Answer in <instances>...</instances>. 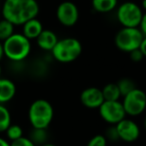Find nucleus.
<instances>
[{
  "label": "nucleus",
  "instance_id": "f8f14e48",
  "mask_svg": "<svg viewBox=\"0 0 146 146\" xmlns=\"http://www.w3.org/2000/svg\"><path fill=\"white\" fill-rule=\"evenodd\" d=\"M58 40L59 39L57 38V35L49 29H43L40 35L36 38V42L39 48L44 51H50V52L54 48Z\"/></svg>",
  "mask_w": 146,
  "mask_h": 146
},
{
  "label": "nucleus",
  "instance_id": "9b49d317",
  "mask_svg": "<svg viewBox=\"0 0 146 146\" xmlns=\"http://www.w3.org/2000/svg\"><path fill=\"white\" fill-rule=\"evenodd\" d=\"M80 101L85 107L96 109L102 105L104 100L102 90L97 87H88L80 94Z\"/></svg>",
  "mask_w": 146,
  "mask_h": 146
},
{
  "label": "nucleus",
  "instance_id": "a878e982",
  "mask_svg": "<svg viewBox=\"0 0 146 146\" xmlns=\"http://www.w3.org/2000/svg\"><path fill=\"white\" fill-rule=\"evenodd\" d=\"M139 29L141 30L142 34H143L144 36H146V12L143 13V16H142L141 22H140V25H139Z\"/></svg>",
  "mask_w": 146,
  "mask_h": 146
},
{
  "label": "nucleus",
  "instance_id": "2eb2a0df",
  "mask_svg": "<svg viewBox=\"0 0 146 146\" xmlns=\"http://www.w3.org/2000/svg\"><path fill=\"white\" fill-rule=\"evenodd\" d=\"M118 0H92V7L99 13H108L116 8Z\"/></svg>",
  "mask_w": 146,
  "mask_h": 146
},
{
  "label": "nucleus",
  "instance_id": "1a4fd4ad",
  "mask_svg": "<svg viewBox=\"0 0 146 146\" xmlns=\"http://www.w3.org/2000/svg\"><path fill=\"white\" fill-rule=\"evenodd\" d=\"M56 17L58 21L65 27L75 25L79 18V10L75 3L64 1L58 5L56 9Z\"/></svg>",
  "mask_w": 146,
  "mask_h": 146
},
{
  "label": "nucleus",
  "instance_id": "473e14b6",
  "mask_svg": "<svg viewBox=\"0 0 146 146\" xmlns=\"http://www.w3.org/2000/svg\"><path fill=\"white\" fill-rule=\"evenodd\" d=\"M1 74H2V68H1V65H0V78H1Z\"/></svg>",
  "mask_w": 146,
  "mask_h": 146
},
{
  "label": "nucleus",
  "instance_id": "7c9ffc66",
  "mask_svg": "<svg viewBox=\"0 0 146 146\" xmlns=\"http://www.w3.org/2000/svg\"><path fill=\"white\" fill-rule=\"evenodd\" d=\"M41 146H56L55 144H53V143H49V142H46V143H44L43 145H41Z\"/></svg>",
  "mask_w": 146,
  "mask_h": 146
},
{
  "label": "nucleus",
  "instance_id": "f257e3e1",
  "mask_svg": "<svg viewBox=\"0 0 146 146\" xmlns=\"http://www.w3.org/2000/svg\"><path fill=\"white\" fill-rule=\"evenodd\" d=\"M38 13L39 5L36 0H5L1 9L3 18L14 26L36 18Z\"/></svg>",
  "mask_w": 146,
  "mask_h": 146
},
{
  "label": "nucleus",
  "instance_id": "0eeeda50",
  "mask_svg": "<svg viewBox=\"0 0 146 146\" xmlns=\"http://www.w3.org/2000/svg\"><path fill=\"white\" fill-rule=\"evenodd\" d=\"M122 105L126 115L138 116L146 109V93L139 88H135L123 97Z\"/></svg>",
  "mask_w": 146,
  "mask_h": 146
},
{
  "label": "nucleus",
  "instance_id": "a211bd4d",
  "mask_svg": "<svg viewBox=\"0 0 146 146\" xmlns=\"http://www.w3.org/2000/svg\"><path fill=\"white\" fill-rule=\"evenodd\" d=\"M11 124V114L6 106L0 104V132H5Z\"/></svg>",
  "mask_w": 146,
  "mask_h": 146
},
{
  "label": "nucleus",
  "instance_id": "ddd939ff",
  "mask_svg": "<svg viewBox=\"0 0 146 146\" xmlns=\"http://www.w3.org/2000/svg\"><path fill=\"white\" fill-rule=\"evenodd\" d=\"M16 94L15 83L7 78H0V104L11 101Z\"/></svg>",
  "mask_w": 146,
  "mask_h": 146
},
{
  "label": "nucleus",
  "instance_id": "39448f33",
  "mask_svg": "<svg viewBox=\"0 0 146 146\" xmlns=\"http://www.w3.org/2000/svg\"><path fill=\"white\" fill-rule=\"evenodd\" d=\"M144 35L139 27H123L115 36V45L119 50L131 52L139 48Z\"/></svg>",
  "mask_w": 146,
  "mask_h": 146
},
{
  "label": "nucleus",
  "instance_id": "f3484780",
  "mask_svg": "<svg viewBox=\"0 0 146 146\" xmlns=\"http://www.w3.org/2000/svg\"><path fill=\"white\" fill-rule=\"evenodd\" d=\"M29 139L35 144V145H43L48 140V133L46 129L43 128H33L29 134Z\"/></svg>",
  "mask_w": 146,
  "mask_h": 146
},
{
  "label": "nucleus",
  "instance_id": "c756f323",
  "mask_svg": "<svg viewBox=\"0 0 146 146\" xmlns=\"http://www.w3.org/2000/svg\"><path fill=\"white\" fill-rule=\"evenodd\" d=\"M142 8L146 11V0H142Z\"/></svg>",
  "mask_w": 146,
  "mask_h": 146
},
{
  "label": "nucleus",
  "instance_id": "6e6552de",
  "mask_svg": "<svg viewBox=\"0 0 146 146\" xmlns=\"http://www.w3.org/2000/svg\"><path fill=\"white\" fill-rule=\"evenodd\" d=\"M99 114L101 118L110 125H116L125 118V110L122 102L117 101H104L99 108Z\"/></svg>",
  "mask_w": 146,
  "mask_h": 146
},
{
  "label": "nucleus",
  "instance_id": "4be33fe9",
  "mask_svg": "<svg viewBox=\"0 0 146 146\" xmlns=\"http://www.w3.org/2000/svg\"><path fill=\"white\" fill-rule=\"evenodd\" d=\"M87 146H107V139L104 135L98 134L91 138L88 141Z\"/></svg>",
  "mask_w": 146,
  "mask_h": 146
},
{
  "label": "nucleus",
  "instance_id": "4468645a",
  "mask_svg": "<svg viewBox=\"0 0 146 146\" xmlns=\"http://www.w3.org/2000/svg\"><path fill=\"white\" fill-rule=\"evenodd\" d=\"M43 31V25L37 18L28 20L22 25V34L29 40L36 39Z\"/></svg>",
  "mask_w": 146,
  "mask_h": 146
},
{
  "label": "nucleus",
  "instance_id": "f03ea898",
  "mask_svg": "<svg viewBox=\"0 0 146 146\" xmlns=\"http://www.w3.org/2000/svg\"><path fill=\"white\" fill-rule=\"evenodd\" d=\"M3 53L13 62H21L31 52V42L22 33H14L2 42Z\"/></svg>",
  "mask_w": 146,
  "mask_h": 146
},
{
  "label": "nucleus",
  "instance_id": "dca6fc26",
  "mask_svg": "<svg viewBox=\"0 0 146 146\" xmlns=\"http://www.w3.org/2000/svg\"><path fill=\"white\" fill-rule=\"evenodd\" d=\"M101 90L105 101H117L121 97L117 83H109L104 86Z\"/></svg>",
  "mask_w": 146,
  "mask_h": 146
},
{
  "label": "nucleus",
  "instance_id": "9d476101",
  "mask_svg": "<svg viewBox=\"0 0 146 146\" xmlns=\"http://www.w3.org/2000/svg\"><path fill=\"white\" fill-rule=\"evenodd\" d=\"M119 139L125 142H134L139 138L140 129L134 121L130 119H125L116 124Z\"/></svg>",
  "mask_w": 146,
  "mask_h": 146
},
{
  "label": "nucleus",
  "instance_id": "6ab92c4d",
  "mask_svg": "<svg viewBox=\"0 0 146 146\" xmlns=\"http://www.w3.org/2000/svg\"><path fill=\"white\" fill-rule=\"evenodd\" d=\"M14 34V25L6 19L0 20V41H5Z\"/></svg>",
  "mask_w": 146,
  "mask_h": 146
},
{
  "label": "nucleus",
  "instance_id": "7ed1b4c3",
  "mask_svg": "<svg viewBox=\"0 0 146 146\" xmlns=\"http://www.w3.org/2000/svg\"><path fill=\"white\" fill-rule=\"evenodd\" d=\"M54 109L49 101L45 99H37L30 105L28 110V118L33 128L47 129L52 122Z\"/></svg>",
  "mask_w": 146,
  "mask_h": 146
},
{
  "label": "nucleus",
  "instance_id": "2f4dec72",
  "mask_svg": "<svg viewBox=\"0 0 146 146\" xmlns=\"http://www.w3.org/2000/svg\"><path fill=\"white\" fill-rule=\"evenodd\" d=\"M144 128L146 129V116H145V118H144Z\"/></svg>",
  "mask_w": 146,
  "mask_h": 146
},
{
  "label": "nucleus",
  "instance_id": "423d86ee",
  "mask_svg": "<svg viewBox=\"0 0 146 146\" xmlns=\"http://www.w3.org/2000/svg\"><path fill=\"white\" fill-rule=\"evenodd\" d=\"M116 16L123 27H139L143 12L136 3L127 1L121 4L117 9Z\"/></svg>",
  "mask_w": 146,
  "mask_h": 146
},
{
  "label": "nucleus",
  "instance_id": "5701e85b",
  "mask_svg": "<svg viewBox=\"0 0 146 146\" xmlns=\"http://www.w3.org/2000/svg\"><path fill=\"white\" fill-rule=\"evenodd\" d=\"M105 138L107 139V141H117L119 140V135H118V131L117 128H116V125H110L109 127L107 128V130L105 131V134H104Z\"/></svg>",
  "mask_w": 146,
  "mask_h": 146
},
{
  "label": "nucleus",
  "instance_id": "412c9836",
  "mask_svg": "<svg viewBox=\"0 0 146 146\" xmlns=\"http://www.w3.org/2000/svg\"><path fill=\"white\" fill-rule=\"evenodd\" d=\"M5 133H6V136L9 140L14 141V140H17L20 137H22L23 130L21 126L17 125V124H10V126L6 129Z\"/></svg>",
  "mask_w": 146,
  "mask_h": 146
},
{
  "label": "nucleus",
  "instance_id": "393cba45",
  "mask_svg": "<svg viewBox=\"0 0 146 146\" xmlns=\"http://www.w3.org/2000/svg\"><path fill=\"white\" fill-rule=\"evenodd\" d=\"M129 54L131 60L134 61V62H139V61H141L144 58V55L142 53V51L140 50V48H137L135 50L131 51V52H129Z\"/></svg>",
  "mask_w": 146,
  "mask_h": 146
},
{
  "label": "nucleus",
  "instance_id": "cd10ccee",
  "mask_svg": "<svg viewBox=\"0 0 146 146\" xmlns=\"http://www.w3.org/2000/svg\"><path fill=\"white\" fill-rule=\"evenodd\" d=\"M0 146H10V143L6 139L0 137Z\"/></svg>",
  "mask_w": 146,
  "mask_h": 146
},
{
  "label": "nucleus",
  "instance_id": "20e7f679",
  "mask_svg": "<svg viewBox=\"0 0 146 146\" xmlns=\"http://www.w3.org/2000/svg\"><path fill=\"white\" fill-rule=\"evenodd\" d=\"M81 52V42L73 37L59 39L51 51L53 58L61 63L73 62L80 56Z\"/></svg>",
  "mask_w": 146,
  "mask_h": 146
},
{
  "label": "nucleus",
  "instance_id": "c85d7f7f",
  "mask_svg": "<svg viewBox=\"0 0 146 146\" xmlns=\"http://www.w3.org/2000/svg\"><path fill=\"white\" fill-rule=\"evenodd\" d=\"M3 56H4V53H3V45H2V42L0 41V60L2 59Z\"/></svg>",
  "mask_w": 146,
  "mask_h": 146
},
{
  "label": "nucleus",
  "instance_id": "aec40b11",
  "mask_svg": "<svg viewBox=\"0 0 146 146\" xmlns=\"http://www.w3.org/2000/svg\"><path fill=\"white\" fill-rule=\"evenodd\" d=\"M117 86L119 88L120 94L123 97L125 95H127L128 93H130L132 90L137 88L134 81L132 79H130V78H122V79H120L117 83Z\"/></svg>",
  "mask_w": 146,
  "mask_h": 146
},
{
  "label": "nucleus",
  "instance_id": "b1692460",
  "mask_svg": "<svg viewBox=\"0 0 146 146\" xmlns=\"http://www.w3.org/2000/svg\"><path fill=\"white\" fill-rule=\"evenodd\" d=\"M10 146H36L28 137H20L19 139L14 140V141H11Z\"/></svg>",
  "mask_w": 146,
  "mask_h": 146
},
{
  "label": "nucleus",
  "instance_id": "bb28decb",
  "mask_svg": "<svg viewBox=\"0 0 146 146\" xmlns=\"http://www.w3.org/2000/svg\"><path fill=\"white\" fill-rule=\"evenodd\" d=\"M140 50L142 51V53H143L144 57H146V36L143 37V39H142V42L141 44H140Z\"/></svg>",
  "mask_w": 146,
  "mask_h": 146
}]
</instances>
